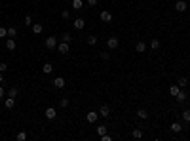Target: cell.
<instances>
[{"instance_id": "cell-1", "label": "cell", "mask_w": 190, "mask_h": 141, "mask_svg": "<svg viewBox=\"0 0 190 141\" xmlns=\"http://www.w3.org/2000/svg\"><path fill=\"white\" fill-rule=\"evenodd\" d=\"M107 46H108V50H116V48L120 46L118 36H108V38H107Z\"/></svg>"}, {"instance_id": "cell-2", "label": "cell", "mask_w": 190, "mask_h": 141, "mask_svg": "<svg viewBox=\"0 0 190 141\" xmlns=\"http://www.w3.org/2000/svg\"><path fill=\"white\" fill-rule=\"evenodd\" d=\"M44 44H46L48 50H55V48H57V38H55V36H48Z\"/></svg>"}, {"instance_id": "cell-3", "label": "cell", "mask_w": 190, "mask_h": 141, "mask_svg": "<svg viewBox=\"0 0 190 141\" xmlns=\"http://www.w3.org/2000/svg\"><path fill=\"white\" fill-rule=\"evenodd\" d=\"M86 120H88V122H90V124H95L97 120H99V112H95V111L88 112V115H86Z\"/></svg>"}, {"instance_id": "cell-4", "label": "cell", "mask_w": 190, "mask_h": 141, "mask_svg": "<svg viewBox=\"0 0 190 141\" xmlns=\"http://www.w3.org/2000/svg\"><path fill=\"white\" fill-rule=\"evenodd\" d=\"M72 27H74L76 31H82L84 27H86V21H84L82 17H78V19H74V21H72Z\"/></svg>"}, {"instance_id": "cell-5", "label": "cell", "mask_w": 190, "mask_h": 141, "mask_svg": "<svg viewBox=\"0 0 190 141\" xmlns=\"http://www.w3.org/2000/svg\"><path fill=\"white\" fill-rule=\"evenodd\" d=\"M101 21H103V23H110L112 21V14L108 10H103V11H101Z\"/></svg>"}, {"instance_id": "cell-6", "label": "cell", "mask_w": 190, "mask_h": 141, "mask_svg": "<svg viewBox=\"0 0 190 141\" xmlns=\"http://www.w3.org/2000/svg\"><path fill=\"white\" fill-rule=\"evenodd\" d=\"M55 50H57L59 54H65V55H67L68 52H70V50H68V42H61V44H57V48H55Z\"/></svg>"}, {"instance_id": "cell-7", "label": "cell", "mask_w": 190, "mask_h": 141, "mask_svg": "<svg viewBox=\"0 0 190 141\" xmlns=\"http://www.w3.org/2000/svg\"><path fill=\"white\" fill-rule=\"evenodd\" d=\"M44 115H46V118H48V120H53L55 116H57V111H55L53 107H48V109H46V112H44Z\"/></svg>"}, {"instance_id": "cell-8", "label": "cell", "mask_w": 190, "mask_h": 141, "mask_svg": "<svg viewBox=\"0 0 190 141\" xmlns=\"http://www.w3.org/2000/svg\"><path fill=\"white\" fill-rule=\"evenodd\" d=\"M99 116H103V118H108V116H110V109H108V105H101Z\"/></svg>"}, {"instance_id": "cell-9", "label": "cell", "mask_w": 190, "mask_h": 141, "mask_svg": "<svg viewBox=\"0 0 190 141\" xmlns=\"http://www.w3.org/2000/svg\"><path fill=\"white\" fill-rule=\"evenodd\" d=\"M65 84H67V82H65V78H63V76H57V78L53 80V86L57 88V90H63V88H65Z\"/></svg>"}, {"instance_id": "cell-10", "label": "cell", "mask_w": 190, "mask_h": 141, "mask_svg": "<svg viewBox=\"0 0 190 141\" xmlns=\"http://www.w3.org/2000/svg\"><path fill=\"white\" fill-rule=\"evenodd\" d=\"M186 2H184V0H177V2H175V10L177 11H186Z\"/></svg>"}, {"instance_id": "cell-11", "label": "cell", "mask_w": 190, "mask_h": 141, "mask_svg": "<svg viewBox=\"0 0 190 141\" xmlns=\"http://www.w3.org/2000/svg\"><path fill=\"white\" fill-rule=\"evenodd\" d=\"M4 107H6V109H14V107H15V97H8V95H6Z\"/></svg>"}, {"instance_id": "cell-12", "label": "cell", "mask_w": 190, "mask_h": 141, "mask_svg": "<svg viewBox=\"0 0 190 141\" xmlns=\"http://www.w3.org/2000/svg\"><path fill=\"white\" fill-rule=\"evenodd\" d=\"M181 90H183V88H181V86H179V84H173V86H169V94H171V95H173V97H175V95H177V94H179V92H181Z\"/></svg>"}, {"instance_id": "cell-13", "label": "cell", "mask_w": 190, "mask_h": 141, "mask_svg": "<svg viewBox=\"0 0 190 141\" xmlns=\"http://www.w3.org/2000/svg\"><path fill=\"white\" fill-rule=\"evenodd\" d=\"M15 46H17V44H15V40H14V38H8V40H6V50L14 52V50H15Z\"/></svg>"}, {"instance_id": "cell-14", "label": "cell", "mask_w": 190, "mask_h": 141, "mask_svg": "<svg viewBox=\"0 0 190 141\" xmlns=\"http://www.w3.org/2000/svg\"><path fill=\"white\" fill-rule=\"evenodd\" d=\"M171 132H173V134H181V132H183L181 122H173V124H171Z\"/></svg>"}, {"instance_id": "cell-15", "label": "cell", "mask_w": 190, "mask_h": 141, "mask_svg": "<svg viewBox=\"0 0 190 141\" xmlns=\"http://www.w3.org/2000/svg\"><path fill=\"white\" fill-rule=\"evenodd\" d=\"M31 29H32V33L34 34H40L44 31V25H40V23H34V25H31Z\"/></svg>"}, {"instance_id": "cell-16", "label": "cell", "mask_w": 190, "mask_h": 141, "mask_svg": "<svg viewBox=\"0 0 190 141\" xmlns=\"http://www.w3.org/2000/svg\"><path fill=\"white\" fill-rule=\"evenodd\" d=\"M181 118H183V120H184V122H186V124L190 122V109H184V111L181 112Z\"/></svg>"}, {"instance_id": "cell-17", "label": "cell", "mask_w": 190, "mask_h": 141, "mask_svg": "<svg viewBox=\"0 0 190 141\" xmlns=\"http://www.w3.org/2000/svg\"><path fill=\"white\" fill-rule=\"evenodd\" d=\"M51 71H53V65H51V63H44V65H42V72H46V74H50Z\"/></svg>"}, {"instance_id": "cell-18", "label": "cell", "mask_w": 190, "mask_h": 141, "mask_svg": "<svg viewBox=\"0 0 190 141\" xmlns=\"http://www.w3.org/2000/svg\"><path fill=\"white\" fill-rule=\"evenodd\" d=\"M175 97H177V101H179V103H184V101H186V94H184V92H183V90H181V92H179V94H177V95H175Z\"/></svg>"}, {"instance_id": "cell-19", "label": "cell", "mask_w": 190, "mask_h": 141, "mask_svg": "<svg viewBox=\"0 0 190 141\" xmlns=\"http://www.w3.org/2000/svg\"><path fill=\"white\" fill-rule=\"evenodd\" d=\"M131 137L133 139H141V137H143V130H139V128H137V130H133L131 132Z\"/></svg>"}, {"instance_id": "cell-20", "label": "cell", "mask_w": 190, "mask_h": 141, "mask_svg": "<svg viewBox=\"0 0 190 141\" xmlns=\"http://www.w3.org/2000/svg\"><path fill=\"white\" fill-rule=\"evenodd\" d=\"M17 94H19V90L17 88H10V90H8V97H17Z\"/></svg>"}, {"instance_id": "cell-21", "label": "cell", "mask_w": 190, "mask_h": 141, "mask_svg": "<svg viewBox=\"0 0 190 141\" xmlns=\"http://www.w3.org/2000/svg\"><path fill=\"white\" fill-rule=\"evenodd\" d=\"M177 84H179L181 88H186V86H188V80H186V76H181V78L177 80Z\"/></svg>"}, {"instance_id": "cell-22", "label": "cell", "mask_w": 190, "mask_h": 141, "mask_svg": "<svg viewBox=\"0 0 190 141\" xmlns=\"http://www.w3.org/2000/svg\"><path fill=\"white\" fill-rule=\"evenodd\" d=\"M135 50H137V52H139V54H143V52H144V50H147V44H144V42H137V46H135Z\"/></svg>"}, {"instance_id": "cell-23", "label": "cell", "mask_w": 190, "mask_h": 141, "mask_svg": "<svg viewBox=\"0 0 190 141\" xmlns=\"http://www.w3.org/2000/svg\"><path fill=\"white\" fill-rule=\"evenodd\" d=\"M137 116H139V118H143V120H147L148 118V112L144 111V109H139V111H137Z\"/></svg>"}, {"instance_id": "cell-24", "label": "cell", "mask_w": 190, "mask_h": 141, "mask_svg": "<svg viewBox=\"0 0 190 141\" xmlns=\"http://www.w3.org/2000/svg\"><path fill=\"white\" fill-rule=\"evenodd\" d=\"M150 48H152V50H160V40L158 38H154V40H152V42H150Z\"/></svg>"}, {"instance_id": "cell-25", "label": "cell", "mask_w": 190, "mask_h": 141, "mask_svg": "<svg viewBox=\"0 0 190 141\" xmlns=\"http://www.w3.org/2000/svg\"><path fill=\"white\" fill-rule=\"evenodd\" d=\"M82 6H84L82 0H72V8H74V10H80Z\"/></svg>"}, {"instance_id": "cell-26", "label": "cell", "mask_w": 190, "mask_h": 141, "mask_svg": "<svg viewBox=\"0 0 190 141\" xmlns=\"http://www.w3.org/2000/svg\"><path fill=\"white\" fill-rule=\"evenodd\" d=\"M97 134H99V135H105V134H107V126H105V124H101V126L97 128Z\"/></svg>"}, {"instance_id": "cell-27", "label": "cell", "mask_w": 190, "mask_h": 141, "mask_svg": "<svg viewBox=\"0 0 190 141\" xmlns=\"http://www.w3.org/2000/svg\"><path fill=\"white\" fill-rule=\"evenodd\" d=\"M97 40H99L97 36H88V44H90V46H95V44H97Z\"/></svg>"}, {"instance_id": "cell-28", "label": "cell", "mask_w": 190, "mask_h": 141, "mask_svg": "<svg viewBox=\"0 0 190 141\" xmlns=\"http://www.w3.org/2000/svg\"><path fill=\"white\" fill-rule=\"evenodd\" d=\"M17 141H27V132H19L17 134Z\"/></svg>"}, {"instance_id": "cell-29", "label": "cell", "mask_w": 190, "mask_h": 141, "mask_svg": "<svg viewBox=\"0 0 190 141\" xmlns=\"http://www.w3.org/2000/svg\"><path fill=\"white\" fill-rule=\"evenodd\" d=\"M8 36H10V38H14V36H17V31H15L14 27H10V29H8Z\"/></svg>"}, {"instance_id": "cell-30", "label": "cell", "mask_w": 190, "mask_h": 141, "mask_svg": "<svg viewBox=\"0 0 190 141\" xmlns=\"http://www.w3.org/2000/svg\"><path fill=\"white\" fill-rule=\"evenodd\" d=\"M61 17L63 19H70V11H68V10H63L61 11Z\"/></svg>"}, {"instance_id": "cell-31", "label": "cell", "mask_w": 190, "mask_h": 141, "mask_svg": "<svg viewBox=\"0 0 190 141\" xmlns=\"http://www.w3.org/2000/svg\"><path fill=\"white\" fill-rule=\"evenodd\" d=\"M59 105H61L63 109H65V107H68V99H67V97H63V99H59Z\"/></svg>"}, {"instance_id": "cell-32", "label": "cell", "mask_w": 190, "mask_h": 141, "mask_svg": "<svg viewBox=\"0 0 190 141\" xmlns=\"http://www.w3.org/2000/svg\"><path fill=\"white\" fill-rule=\"evenodd\" d=\"M23 23H25L27 27H31L32 25V17H31V15H25V21H23Z\"/></svg>"}, {"instance_id": "cell-33", "label": "cell", "mask_w": 190, "mask_h": 141, "mask_svg": "<svg viewBox=\"0 0 190 141\" xmlns=\"http://www.w3.org/2000/svg\"><path fill=\"white\" fill-rule=\"evenodd\" d=\"M61 38H63V42H70V40H72V36L68 34V33H65V34L61 36Z\"/></svg>"}, {"instance_id": "cell-34", "label": "cell", "mask_w": 190, "mask_h": 141, "mask_svg": "<svg viewBox=\"0 0 190 141\" xmlns=\"http://www.w3.org/2000/svg\"><path fill=\"white\" fill-rule=\"evenodd\" d=\"M4 36H8V29H4V27H0V38H4Z\"/></svg>"}, {"instance_id": "cell-35", "label": "cell", "mask_w": 190, "mask_h": 141, "mask_svg": "<svg viewBox=\"0 0 190 141\" xmlns=\"http://www.w3.org/2000/svg\"><path fill=\"white\" fill-rule=\"evenodd\" d=\"M101 141H112V137L108 134H105V135H101Z\"/></svg>"}, {"instance_id": "cell-36", "label": "cell", "mask_w": 190, "mask_h": 141, "mask_svg": "<svg viewBox=\"0 0 190 141\" xmlns=\"http://www.w3.org/2000/svg\"><path fill=\"white\" fill-rule=\"evenodd\" d=\"M101 57H103V59H110V52H103V54H101Z\"/></svg>"}, {"instance_id": "cell-37", "label": "cell", "mask_w": 190, "mask_h": 141, "mask_svg": "<svg viewBox=\"0 0 190 141\" xmlns=\"http://www.w3.org/2000/svg\"><path fill=\"white\" fill-rule=\"evenodd\" d=\"M8 71V65L6 63H0V72H6Z\"/></svg>"}, {"instance_id": "cell-38", "label": "cell", "mask_w": 190, "mask_h": 141, "mask_svg": "<svg viewBox=\"0 0 190 141\" xmlns=\"http://www.w3.org/2000/svg\"><path fill=\"white\" fill-rule=\"evenodd\" d=\"M86 2H88V4H90V6H95V4H97V2H99V0H86Z\"/></svg>"}, {"instance_id": "cell-39", "label": "cell", "mask_w": 190, "mask_h": 141, "mask_svg": "<svg viewBox=\"0 0 190 141\" xmlns=\"http://www.w3.org/2000/svg\"><path fill=\"white\" fill-rule=\"evenodd\" d=\"M4 95H6V92H4V88L0 86V99H4Z\"/></svg>"}, {"instance_id": "cell-40", "label": "cell", "mask_w": 190, "mask_h": 141, "mask_svg": "<svg viewBox=\"0 0 190 141\" xmlns=\"http://www.w3.org/2000/svg\"><path fill=\"white\" fill-rule=\"evenodd\" d=\"M0 82H4V72H0Z\"/></svg>"}, {"instance_id": "cell-41", "label": "cell", "mask_w": 190, "mask_h": 141, "mask_svg": "<svg viewBox=\"0 0 190 141\" xmlns=\"http://www.w3.org/2000/svg\"><path fill=\"white\" fill-rule=\"evenodd\" d=\"M188 10H190V4H188Z\"/></svg>"}]
</instances>
